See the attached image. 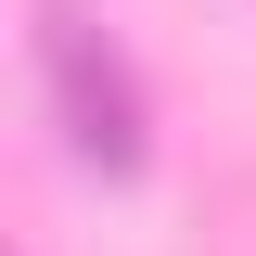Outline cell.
<instances>
[{
	"instance_id": "cell-1",
	"label": "cell",
	"mask_w": 256,
	"mask_h": 256,
	"mask_svg": "<svg viewBox=\"0 0 256 256\" xmlns=\"http://www.w3.org/2000/svg\"><path fill=\"white\" fill-rule=\"evenodd\" d=\"M38 77H52V116L77 141V166L128 180L141 166V77L116 64V38L77 13V0H38Z\"/></svg>"
}]
</instances>
